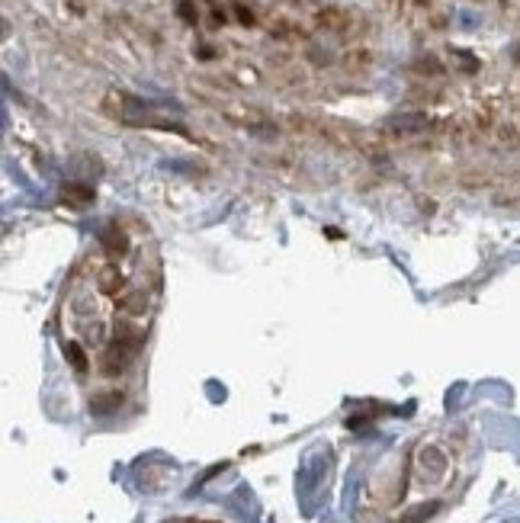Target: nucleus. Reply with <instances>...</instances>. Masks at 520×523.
I'll return each mask as SVG.
<instances>
[{
    "instance_id": "0eeeda50",
    "label": "nucleus",
    "mask_w": 520,
    "mask_h": 523,
    "mask_svg": "<svg viewBox=\"0 0 520 523\" xmlns=\"http://www.w3.org/2000/svg\"><path fill=\"white\" fill-rule=\"evenodd\" d=\"M65 196H71L74 203H90L93 193H90L87 187H68V189H65Z\"/></svg>"
},
{
    "instance_id": "39448f33",
    "label": "nucleus",
    "mask_w": 520,
    "mask_h": 523,
    "mask_svg": "<svg viewBox=\"0 0 520 523\" xmlns=\"http://www.w3.org/2000/svg\"><path fill=\"white\" fill-rule=\"evenodd\" d=\"M428 125V119L424 116H395L392 119V129H399V132H418Z\"/></svg>"
},
{
    "instance_id": "423d86ee",
    "label": "nucleus",
    "mask_w": 520,
    "mask_h": 523,
    "mask_svg": "<svg viewBox=\"0 0 520 523\" xmlns=\"http://www.w3.org/2000/svg\"><path fill=\"white\" fill-rule=\"evenodd\" d=\"M177 13H180V19H183V23H190V26L196 23V7H193V0H177Z\"/></svg>"
},
{
    "instance_id": "20e7f679",
    "label": "nucleus",
    "mask_w": 520,
    "mask_h": 523,
    "mask_svg": "<svg viewBox=\"0 0 520 523\" xmlns=\"http://www.w3.org/2000/svg\"><path fill=\"white\" fill-rule=\"evenodd\" d=\"M65 356L71 360V366H74V373H81L84 376L87 369H90V363H87V353L81 350L77 344H65Z\"/></svg>"
},
{
    "instance_id": "f03ea898",
    "label": "nucleus",
    "mask_w": 520,
    "mask_h": 523,
    "mask_svg": "<svg viewBox=\"0 0 520 523\" xmlns=\"http://www.w3.org/2000/svg\"><path fill=\"white\" fill-rule=\"evenodd\" d=\"M103 247L112 254V257H119V254H126V238L119 234V225H110L106 232H103Z\"/></svg>"
},
{
    "instance_id": "1a4fd4ad",
    "label": "nucleus",
    "mask_w": 520,
    "mask_h": 523,
    "mask_svg": "<svg viewBox=\"0 0 520 523\" xmlns=\"http://www.w3.org/2000/svg\"><path fill=\"white\" fill-rule=\"evenodd\" d=\"M418 3H428V0H418Z\"/></svg>"
},
{
    "instance_id": "6e6552de",
    "label": "nucleus",
    "mask_w": 520,
    "mask_h": 523,
    "mask_svg": "<svg viewBox=\"0 0 520 523\" xmlns=\"http://www.w3.org/2000/svg\"><path fill=\"white\" fill-rule=\"evenodd\" d=\"M238 19H241L244 26H251V23H254V17H251V10H244V7H238Z\"/></svg>"
},
{
    "instance_id": "7ed1b4c3",
    "label": "nucleus",
    "mask_w": 520,
    "mask_h": 523,
    "mask_svg": "<svg viewBox=\"0 0 520 523\" xmlns=\"http://www.w3.org/2000/svg\"><path fill=\"white\" fill-rule=\"evenodd\" d=\"M119 404H122V392H110V395H97L90 408L97 414H110V411H116Z\"/></svg>"
},
{
    "instance_id": "f257e3e1",
    "label": "nucleus",
    "mask_w": 520,
    "mask_h": 523,
    "mask_svg": "<svg viewBox=\"0 0 520 523\" xmlns=\"http://www.w3.org/2000/svg\"><path fill=\"white\" fill-rule=\"evenodd\" d=\"M122 273L116 270V267H103L100 273H97V286H100L106 296H119V289H122Z\"/></svg>"
}]
</instances>
